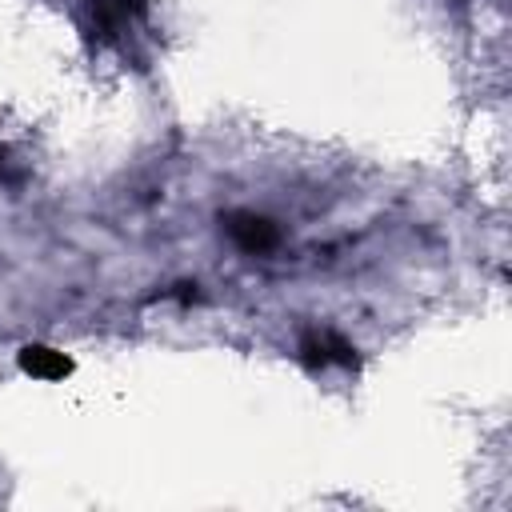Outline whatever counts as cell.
<instances>
[{"mask_svg":"<svg viewBox=\"0 0 512 512\" xmlns=\"http://www.w3.org/2000/svg\"><path fill=\"white\" fill-rule=\"evenodd\" d=\"M228 236H232L244 252H268V248H276V240H280L276 224H272L268 216H256V212H232V216H228Z\"/></svg>","mask_w":512,"mask_h":512,"instance_id":"obj_1","label":"cell"},{"mask_svg":"<svg viewBox=\"0 0 512 512\" xmlns=\"http://www.w3.org/2000/svg\"><path fill=\"white\" fill-rule=\"evenodd\" d=\"M20 364L32 372V376H64L72 364H68V356L64 352H56V348H24V356H20Z\"/></svg>","mask_w":512,"mask_h":512,"instance_id":"obj_4","label":"cell"},{"mask_svg":"<svg viewBox=\"0 0 512 512\" xmlns=\"http://www.w3.org/2000/svg\"><path fill=\"white\" fill-rule=\"evenodd\" d=\"M300 352H304V360H312V364H352V360H356V356H352V344L340 340L336 332H312V336H304Z\"/></svg>","mask_w":512,"mask_h":512,"instance_id":"obj_2","label":"cell"},{"mask_svg":"<svg viewBox=\"0 0 512 512\" xmlns=\"http://www.w3.org/2000/svg\"><path fill=\"white\" fill-rule=\"evenodd\" d=\"M140 12H144V0H92V16H96V24L104 32L128 28Z\"/></svg>","mask_w":512,"mask_h":512,"instance_id":"obj_3","label":"cell"}]
</instances>
